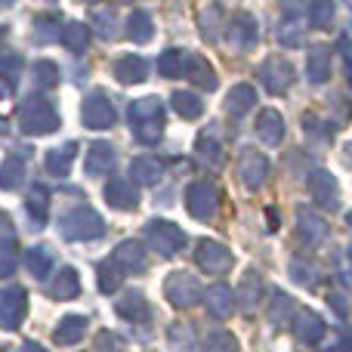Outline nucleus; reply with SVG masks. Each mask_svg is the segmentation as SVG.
<instances>
[{"label":"nucleus","instance_id":"obj_1","mask_svg":"<svg viewBox=\"0 0 352 352\" xmlns=\"http://www.w3.org/2000/svg\"><path fill=\"white\" fill-rule=\"evenodd\" d=\"M127 118H130V130H133L136 142H142V146H158L161 136H164V124H167L164 99H158V96L136 99V102H130Z\"/></svg>","mask_w":352,"mask_h":352},{"label":"nucleus","instance_id":"obj_2","mask_svg":"<svg viewBox=\"0 0 352 352\" xmlns=\"http://www.w3.org/2000/svg\"><path fill=\"white\" fill-rule=\"evenodd\" d=\"M59 111L53 109L50 99H43L41 93L34 96L22 99L19 105V130L28 136H47V133H56L59 130Z\"/></svg>","mask_w":352,"mask_h":352},{"label":"nucleus","instance_id":"obj_3","mask_svg":"<svg viewBox=\"0 0 352 352\" xmlns=\"http://www.w3.org/2000/svg\"><path fill=\"white\" fill-rule=\"evenodd\" d=\"M59 232L65 241H96L105 235V223L93 207H74L59 219Z\"/></svg>","mask_w":352,"mask_h":352},{"label":"nucleus","instance_id":"obj_4","mask_svg":"<svg viewBox=\"0 0 352 352\" xmlns=\"http://www.w3.org/2000/svg\"><path fill=\"white\" fill-rule=\"evenodd\" d=\"M142 238H146L148 248L161 256H173L186 248V232L176 223H170V219H152V223H146Z\"/></svg>","mask_w":352,"mask_h":352},{"label":"nucleus","instance_id":"obj_5","mask_svg":"<svg viewBox=\"0 0 352 352\" xmlns=\"http://www.w3.org/2000/svg\"><path fill=\"white\" fill-rule=\"evenodd\" d=\"M260 84L266 93H272V96H285L287 90L294 87V78H297V72H294V62L285 59V56H269L266 62L260 65Z\"/></svg>","mask_w":352,"mask_h":352},{"label":"nucleus","instance_id":"obj_6","mask_svg":"<svg viewBox=\"0 0 352 352\" xmlns=\"http://www.w3.org/2000/svg\"><path fill=\"white\" fill-rule=\"evenodd\" d=\"M217 207H219V188L213 186L210 179H198L186 188V210L192 213L195 219H201V223L213 219Z\"/></svg>","mask_w":352,"mask_h":352},{"label":"nucleus","instance_id":"obj_7","mask_svg":"<svg viewBox=\"0 0 352 352\" xmlns=\"http://www.w3.org/2000/svg\"><path fill=\"white\" fill-rule=\"evenodd\" d=\"M28 316V291L19 285L0 287V331H16Z\"/></svg>","mask_w":352,"mask_h":352},{"label":"nucleus","instance_id":"obj_8","mask_svg":"<svg viewBox=\"0 0 352 352\" xmlns=\"http://www.w3.org/2000/svg\"><path fill=\"white\" fill-rule=\"evenodd\" d=\"M80 121H84V127H90V130H109V127H115L118 111H115L111 99L105 96L102 90H93L90 96L84 99V109H80Z\"/></svg>","mask_w":352,"mask_h":352},{"label":"nucleus","instance_id":"obj_9","mask_svg":"<svg viewBox=\"0 0 352 352\" xmlns=\"http://www.w3.org/2000/svg\"><path fill=\"white\" fill-rule=\"evenodd\" d=\"M201 294H204V287L198 285V278L188 272H170L164 281V297L170 300L176 309H188V306H195L201 300Z\"/></svg>","mask_w":352,"mask_h":352},{"label":"nucleus","instance_id":"obj_10","mask_svg":"<svg viewBox=\"0 0 352 352\" xmlns=\"http://www.w3.org/2000/svg\"><path fill=\"white\" fill-rule=\"evenodd\" d=\"M223 34H226V43H229L232 50L244 53V50L256 47V41H260V22H256L250 12H235V16L229 19Z\"/></svg>","mask_w":352,"mask_h":352},{"label":"nucleus","instance_id":"obj_11","mask_svg":"<svg viewBox=\"0 0 352 352\" xmlns=\"http://www.w3.org/2000/svg\"><path fill=\"white\" fill-rule=\"evenodd\" d=\"M195 266H201L204 272H217V275H226L232 269V250L226 248L223 241H213V238H204L195 250Z\"/></svg>","mask_w":352,"mask_h":352},{"label":"nucleus","instance_id":"obj_12","mask_svg":"<svg viewBox=\"0 0 352 352\" xmlns=\"http://www.w3.org/2000/svg\"><path fill=\"white\" fill-rule=\"evenodd\" d=\"M238 179L248 188H260L269 179V158L256 148H244L238 158Z\"/></svg>","mask_w":352,"mask_h":352},{"label":"nucleus","instance_id":"obj_13","mask_svg":"<svg viewBox=\"0 0 352 352\" xmlns=\"http://www.w3.org/2000/svg\"><path fill=\"white\" fill-rule=\"evenodd\" d=\"M306 182H309L312 201H316L318 207H324V210H337V204H340V186H337L334 176H331L328 170H312Z\"/></svg>","mask_w":352,"mask_h":352},{"label":"nucleus","instance_id":"obj_14","mask_svg":"<svg viewBox=\"0 0 352 352\" xmlns=\"http://www.w3.org/2000/svg\"><path fill=\"white\" fill-rule=\"evenodd\" d=\"M111 74H115V80L124 87L142 84V80L148 78V59H142V56H136V53H124L111 62Z\"/></svg>","mask_w":352,"mask_h":352},{"label":"nucleus","instance_id":"obj_15","mask_svg":"<svg viewBox=\"0 0 352 352\" xmlns=\"http://www.w3.org/2000/svg\"><path fill=\"white\" fill-rule=\"evenodd\" d=\"M182 78H186L188 84L201 87V90H217V84H219L213 65L201 53H186V62H182Z\"/></svg>","mask_w":352,"mask_h":352},{"label":"nucleus","instance_id":"obj_16","mask_svg":"<svg viewBox=\"0 0 352 352\" xmlns=\"http://www.w3.org/2000/svg\"><path fill=\"white\" fill-rule=\"evenodd\" d=\"M334 50L328 47V43H316V47L309 50V59H306V78H309V84L322 87L331 80V72H334Z\"/></svg>","mask_w":352,"mask_h":352},{"label":"nucleus","instance_id":"obj_17","mask_svg":"<svg viewBox=\"0 0 352 352\" xmlns=\"http://www.w3.org/2000/svg\"><path fill=\"white\" fill-rule=\"evenodd\" d=\"M105 201H109L115 210H133L140 207V186L133 179H111L105 186Z\"/></svg>","mask_w":352,"mask_h":352},{"label":"nucleus","instance_id":"obj_18","mask_svg":"<svg viewBox=\"0 0 352 352\" xmlns=\"http://www.w3.org/2000/svg\"><path fill=\"white\" fill-rule=\"evenodd\" d=\"M115 161H118V152H115L111 142H105V140L90 142V148H87V161H84L87 176H105L111 167H115Z\"/></svg>","mask_w":352,"mask_h":352},{"label":"nucleus","instance_id":"obj_19","mask_svg":"<svg viewBox=\"0 0 352 352\" xmlns=\"http://www.w3.org/2000/svg\"><path fill=\"white\" fill-rule=\"evenodd\" d=\"M115 312H118L121 318H127V322H148V318H152V306H148V300L142 297L140 291H124V294H118Z\"/></svg>","mask_w":352,"mask_h":352},{"label":"nucleus","instance_id":"obj_20","mask_svg":"<svg viewBox=\"0 0 352 352\" xmlns=\"http://www.w3.org/2000/svg\"><path fill=\"white\" fill-rule=\"evenodd\" d=\"M260 300H263V278L256 272H244L241 281H238V297H235L238 309H241L244 316H254Z\"/></svg>","mask_w":352,"mask_h":352},{"label":"nucleus","instance_id":"obj_21","mask_svg":"<svg viewBox=\"0 0 352 352\" xmlns=\"http://www.w3.org/2000/svg\"><path fill=\"white\" fill-rule=\"evenodd\" d=\"M297 235L303 238L306 244H322L328 238V223L324 217H318L309 207H300L297 210Z\"/></svg>","mask_w":352,"mask_h":352},{"label":"nucleus","instance_id":"obj_22","mask_svg":"<svg viewBox=\"0 0 352 352\" xmlns=\"http://www.w3.org/2000/svg\"><path fill=\"white\" fill-rule=\"evenodd\" d=\"M25 217H28L31 229H43L47 226V217H50V192L41 186V182H34L28 192V198H25Z\"/></svg>","mask_w":352,"mask_h":352},{"label":"nucleus","instance_id":"obj_23","mask_svg":"<svg viewBox=\"0 0 352 352\" xmlns=\"http://www.w3.org/2000/svg\"><path fill=\"white\" fill-rule=\"evenodd\" d=\"M256 136H260L263 146H281L285 140V118L275 109H263L256 118Z\"/></svg>","mask_w":352,"mask_h":352},{"label":"nucleus","instance_id":"obj_24","mask_svg":"<svg viewBox=\"0 0 352 352\" xmlns=\"http://www.w3.org/2000/svg\"><path fill=\"white\" fill-rule=\"evenodd\" d=\"M195 158L210 164V167L223 164V142H219L217 127H204L198 133V140H195Z\"/></svg>","mask_w":352,"mask_h":352},{"label":"nucleus","instance_id":"obj_25","mask_svg":"<svg viewBox=\"0 0 352 352\" xmlns=\"http://www.w3.org/2000/svg\"><path fill=\"white\" fill-rule=\"evenodd\" d=\"M204 303L213 318H229L235 309V291L229 285H210L204 291Z\"/></svg>","mask_w":352,"mask_h":352},{"label":"nucleus","instance_id":"obj_26","mask_svg":"<svg viewBox=\"0 0 352 352\" xmlns=\"http://www.w3.org/2000/svg\"><path fill=\"white\" fill-rule=\"evenodd\" d=\"M291 331L300 343H318L324 337V322L316 312H297L291 318Z\"/></svg>","mask_w":352,"mask_h":352},{"label":"nucleus","instance_id":"obj_27","mask_svg":"<svg viewBox=\"0 0 352 352\" xmlns=\"http://www.w3.org/2000/svg\"><path fill=\"white\" fill-rule=\"evenodd\" d=\"M74 155H78V142H65V146H59V148H50V152L43 155V167H47L50 176L65 179L68 170H72Z\"/></svg>","mask_w":352,"mask_h":352},{"label":"nucleus","instance_id":"obj_28","mask_svg":"<svg viewBox=\"0 0 352 352\" xmlns=\"http://www.w3.org/2000/svg\"><path fill=\"white\" fill-rule=\"evenodd\" d=\"M90 31L96 37H102V41H111V37H118V28H121V16H118L115 6H96V10L90 12Z\"/></svg>","mask_w":352,"mask_h":352},{"label":"nucleus","instance_id":"obj_29","mask_svg":"<svg viewBox=\"0 0 352 352\" xmlns=\"http://www.w3.org/2000/svg\"><path fill=\"white\" fill-rule=\"evenodd\" d=\"M31 31H34L37 43H56V41H62L65 22H62L59 12H41V16L31 19Z\"/></svg>","mask_w":352,"mask_h":352},{"label":"nucleus","instance_id":"obj_30","mask_svg":"<svg viewBox=\"0 0 352 352\" xmlns=\"http://www.w3.org/2000/svg\"><path fill=\"white\" fill-rule=\"evenodd\" d=\"M47 294L53 300H74L80 294V278H78V269L72 266H62L56 272V278L47 285Z\"/></svg>","mask_w":352,"mask_h":352},{"label":"nucleus","instance_id":"obj_31","mask_svg":"<svg viewBox=\"0 0 352 352\" xmlns=\"http://www.w3.org/2000/svg\"><path fill=\"white\" fill-rule=\"evenodd\" d=\"M111 260L124 269V272H142L146 269V248L142 241H121L111 254Z\"/></svg>","mask_w":352,"mask_h":352},{"label":"nucleus","instance_id":"obj_32","mask_svg":"<svg viewBox=\"0 0 352 352\" xmlns=\"http://www.w3.org/2000/svg\"><path fill=\"white\" fill-rule=\"evenodd\" d=\"M161 176H164V161L152 158V155H140L130 164V179L140 186H155V182H161Z\"/></svg>","mask_w":352,"mask_h":352},{"label":"nucleus","instance_id":"obj_33","mask_svg":"<svg viewBox=\"0 0 352 352\" xmlns=\"http://www.w3.org/2000/svg\"><path fill=\"white\" fill-rule=\"evenodd\" d=\"M22 74V56L19 53H0V99L12 96Z\"/></svg>","mask_w":352,"mask_h":352},{"label":"nucleus","instance_id":"obj_34","mask_svg":"<svg viewBox=\"0 0 352 352\" xmlns=\"http://www.w3.org/2000/svg\"><path fill=\"white\" fill-rule=\"evenodd\" d=\"M250 109H256V90L250 84H235L226 96V111L232 118H244Z\"/></svg>","mask_w":352,"mask_h":352},{"label":"nucleus","instance_id":"obj_35","mask_svg":"<svg viewBox=\"0 0 352 352\" xmlns=\"http://www.w3.org/2000/svg\"><path fill=\"white\" fill-rule=\"evenodd\" d=\"M124 31H127V37L133 43H148L155 37V22L152 16H148V10H133L127 16V22H124Z\"/></svg>","mask_w":352,"mask_h":352},{"label":"nucleus","instance_id":"obj_36","mask_svg":"<svg viewBox=\"0 0 352 352\" xmlns=\"http://www.w3.org/2000/svg\"><path fill=\"white\" fill-rule=\"evenodd\" d=\"M87 334V318L84 316H65L59 324H56L53 331V340L62 343V346H74V343H80Z\"/></svg>","mask_w":352,"mask_h":352},{"label":"nucleus","instance_id":"obj_37","mask_svg":"<svg viewBox=\"0 0 352 352\" xmlns=\"http://www.w3.org/2000/svg\"><path fill=\"white\" fill-rule=\"evenodd\" d=\"M198 28L207 41H219L223 37V6L213 0V3H204L198 12Z\"/></svg>","mask_w":352,"mask_h":352},{"label":"nucleus","instance_id":"obj_38","mask_svg":"<svg viewBox=\"0 0 352 352\" xmlns=\"http://www.w3.org/2000/svg\"><path fill=\"white\" fill-rule=\"evenodd\" d=\"M170 109L179 118H186V121H198V118L204 115V102H201V96L192 90H176L170 96Z\"/></svg>","mask_w":352,"mask_h":352},{"label":"nucleus","instance_id":"obj_39","mask_svg":"<svg viewBox=\"0 0 352 352\" xmlns=\"http://www.w3.org/2000/svg\"><path fill=\"white\" fill-rule=\"evenodd\" d=\"M25 266H28V272L34 275V278H47L50 269L56 266L53 248H47V244H34V248L25 254Z\"/></svg>","mask_w":352,"mask_h":352},{"label":"nucleus","instance_id":"obj_40","mask_svg":"<svg viewBox=\"0 0 352 352\" xmlns=\"http://www.w3.org/2000/svg\"><path fill=\"white\" fill-rule=\"evenodd\" d=\"M303 31H306L303 22H300L294 12H287V16L278 22V28H275V37H278L281 47L297 50V47H303Z\"/></svg>","mask_w":352,"mask_h":352},{"label":"nucleus","instance_id":"obj_41","mask_svg":"<svg viewBox=\"0 0 352 352\" xmlns=\"http://www.w3.org/2000/svg\"><path fill=\"white\" fill-rule=\"evenodd\" d=\"M62 43H65L68 53L84 56L87 47H90V25H84V22H68L65 31H62Z\"/></svg>","mask_w":352,"mask_h":352},{"label":"nucleus","instance_id":"obj_42","mask_svg":"<svg viewBox=\"0 0 352 352\" xmlns=\"http://www.w3.org/2000/svg\"><path fill=\"white\" fill-rule=\"evenodd\" d=\"M22 182H25V158H19V155H6L3 164H0V188L16 192Z\"/></svg>","mask_w":352,"mask_h":352},{"label":"nucleus","instance_id":"obj_43","mask_svg":"<svg viewBox=\"0 0 352 352\" xmlns=\"http://www.w3.org/2000/svg\"><path fill=\"white\" fill-rule=\"evenodd\" d=\"M124 275H127V272H124V269L118 266V263L111 260V256H109V260H102V263H99V266H96V281H99V291H102V294H115V291H121V281H124Z\"/></svg>","mask_w":352,"mask_h":352},{"label":"nucleus","instance_id":"obj_44","mask_svg":"<svg viewBox=\"0 0 352 352\" xmlns=\"http://www.w3.org/2000/svg\"><path fill=\"white\" fill-rule=\"evenodd\" d=\"M334 16H337V0H312V6H309L312 28H331Z\"/></svg>","mask_w":352,"mask_h":352},{"label":"nucleus","instance_id":"obj_45","mask_svg":"<svg viewBox=\"0 0 352 352\" xmlns=\"http://www.w3.org/2000/svg\"><path fill=\"white\" fill-rule=\"evenodd\" d=\"M182 62H186V50L170 47L158 56V72L164 78H182Z\"/></svg>","mask_w":352,"mask_h":352},{"label":"nucleus","instance_id":"obj_46","mask_svg":"<svg viewBox=\"0 0 352 352\" xmlns=\"http://www.w3.org/2000/svg\"><path fill=\"white\" fill-rule=\"evenodd\" d=\"M167 337H170V346H173L176 352H195V328H192L188 322L170 324Z\"/></svg>","mask_w":352,"mask_h":352},{"label":"nucleus","instance_id":"obj_47","mask_svg":"<svg viewBox=\"0 0 352 352\" xmlns=\"http://www.w3.org/2000/svg\"><path fill=\"white\" fill-rule=\"evenodd\" d=\"M291 312H294V300L287 297V294H272V303H269V309H266L269 322H272L275 328H278V324H287Z\"/></svg>","mask_w":352,"mask_h":352},{"label":"nucleus","instance_id":"obj_48","mask_svg":"<svg viewBox=\"0 0 352 352\" xmlns=\"http://www.w3.org/2000/svg\"><path fill=\"white\" fill-rule=\"evenodd\" d=\"M31 74H34V84H37V87H47V90H50V87H56V84L62 80V68L56 65L53 59H41V62L34 65V72H31Z\"/></svg>","mask_w":352,"mask_h":352},{"label":"nucleus","instance_id":"obj_49","mask_svg":"<svg viewBox=\"0 0 352 352\" xmlns=\"http://www.w3.org/2000/svg\"><path fill=\"white\" fill-rule=\"evenodd\" d=\"M16 238H10V241H0V278H10L12 272H16Z\"/></svg>","mask_w":352,"mask_h":352},{"label":"nucleus","instance_id":"obj_50","mask_svg":"<svg viewBox=\"0 0 352 352\" xmlns=\"http://www.w3.org/2000/svg\"><path fill=\"white\" fill-rule=\"evenodd\" d=\"M204 352H238V340L229 334V331H217V334L207 337Z\"/></svg>","mask_w":352,"mask_h":352},{"label":"nucleus","instance_id":"obj_51","mask_svg":"<svg viewBox=\"0 0 352 352\" xmlns=\"http://www.w3.org/2000/svg\"><path fill=\"white\" fill-rule=\"evenodd\" d=\"M303 130H306V136H312V140H318V142L331 140V124H324L318 115H306L303 118Z\"/></svg>","mask_w":352,"mask_h":352},{"label":"nucleus","instance_id":"obj_52","mask_svg":"<svg viewBox=\"0 0 352 352\" xmlns=\"http://www.w3.org/2000/svg\"><path fill=\"white\" fill-rule=\"evenodd\" d=\"M291 278L297 281V285H306V287H312L318 281V272L309 266V263H303V260H294L291 263Z\"/></svg>","mask_w":352,"mask_h":352},{"label":"nucleus","instance_id":"obj_53","mask_svg":"<svg viewBox=\"0 0 352 352\" xmlns=\"http://www.w3.org/2000/svg\"><path fill=\"white\" fill-rule=\"evenodd\" d=\"M96 349L99 352H124V340L118 334H111V331H99Z\"/></svg>","mask_w":352,"mask_h":352},{"label":"nucleus","instance_id":"obj_54","mask_svg":"<svg viewBox=\"0 0 352 352\" xmlns=\"http://www.w3.org/2000/svg\"><path fill=\"white\" fill-rule=\"evenodd\" d=\"M19 352H47V349H43L41 343H34V340H25L22 346H19Z\"/></svg>","mask_w":352,"mask_h":352},{"label":"nucleus","instance_id":"obj_55","mask_svg":"<svg viewBox=\"0 0 352 352\" xmlns=\"http://www.w3.org/2000/svg\"><path fill=\"white\" fill-rule=\"evenodd\" d=\"M6 130H10V124H6V121H3V118H0V136H3V133H6Z\"/></svg>","mask_w":352,"mask_h":352},{"label":"nucleus","instance_id":"obj_56","mask_svg":"<svg viewBox=\"0 0 352 352\" xmlns=\"http://www.w3.org/2000/svg\"><path fill=\"white\" fill-rule=\"evenodd\" d=\"M343 346H346V349H349V352H352V334H349V337H346V343H343Z\"/></svg>","mask_w":352,"mask_h":352},{"label":"nucleus","instance_id":"obj_57","mask_svg":"<svg viewBox=\"0 0 352 352\" xmlns=\"http://www.w3.org/2000/svg\"><path fill=\"white\" fill-rule=\"evenodd\" d=\"M328 352H349L346 346H334V349H328Z\"/></svg>","mask_w":352,"mask_h":352},{"label":"nucleus","instance_id":"obj_58","mask_svg":"<svg viewBox=\"0 0 352 352\" xmlns=\"http://www.w3.org/2000/svg\"><path fill=\"white\" fill-rule=\"evenodd\" d=\"M12 3V0H0V6H10Z\"/></svg>","mask_w":352,"mask_h":352},{"label":"nucleus","instance_id":"obj_59","mask_svg":"<svg viewBox=\"0 0 352 352\" xmlns=\"http://www.w3.org/2000/svg\"><path fill=\"white\" fill-rule=\"evenodd\" d=\"M78 3H93V0H78Z\"/></svg>","mask_w":352,"mask_h":352},{"label":"nucleus","instance_id":"obj_60","mask_svg":"<svg viewBox=\"0 0 352 352\" xmlns=\"http://www.w3.org/2000/svg\"><path fill=\"white\" fill-rule=\"evenodd\" d=\"M349 260H352V244H349Z\"/></svg>","mask_w":352,"mask_h":352},{"label":"nucleus","instance_id":"obj_61","mask_svg":"<svg viewBox=\"0 0 352 352\" xmlns=\"http://www.w3.org/2000/svg\"><path fill=\"white\" fill-rule=\"evenodd\" d=\"M349 223H352V213H349Z\"/></svg>","mask_w":352,"mask_h":352}]
</instances>
